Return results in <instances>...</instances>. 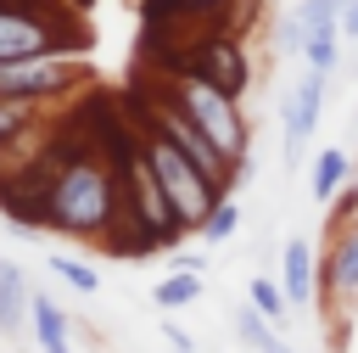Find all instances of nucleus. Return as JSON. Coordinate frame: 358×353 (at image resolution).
<instances>
[{
  "mask_svg": "<svg viewBox=\"0 0 358 353\" xmlns=\"http://www.w3.org/2000/svg\"><path fill=\"white\" fill-rule=\"evenodd\" d=\"M39 224L67 235V241H84V247H106L112 230H117V213H123V196H117V162L84 134L73 146H50L39 151Z\"/></svg>",
  "mask_w": 358,
  "mask_h": 353,
  "instance_id": "1",
  "label": "nucleus"
},
{
  "mask_svg": "<svg viewBox=\"0 0 358 353\" xmlns=\"http://www.w3.org/2000/svg\"><path fill=\"white\" fill-rule=\"evenodd\" d=\"M168 106H179L218 151H224V162L235 168V174H246V162H252V118H246V106L235 101V95H224V90H213V84H201V78H190V73H162V90H157Z\"/></svg>",
  "mask_w": 358,
  "mask_h": 353,
  "instance_id": "2",
  "label": "nucleus"
},
{
  "mask_svg": "<svg viewBox=\"0 0 358 353\" xmlns=\"http://www.w3.org/2000/svg\"><path fill=\"white\" fill-rule=\"evenodd\" d=\"M134 140H140V157H145V168L157 174V185H162V196H168L173 219L196 235V230H201V219L224 202V196H218V185H213V179H207V174H201V168H196V162H190V157H185V151H179V146H173L151 118H145V112H134Z\"/></svg>",
  "mask_w": 358,
  "mask_h": 353,
  "instance_id": "3",
  "label": "nucleus"
},
{
  "mask_svg": "<svg viewBox=\"0 0 358 353\" xmlns=\"http://www.w3.org/2000/svg\"><path fill=\"white\" fill-rule=\"evenodd\" d=\"M84 50V22L62 0H0V62Z\"/></svg>",
  "mask_w": 358,
  "mask_h": 353,
  "instance_id": "4",
  "label": "nucleus"
},
{
  "mask_svg": "<svg viewBox=\"0 0 358 353\" xmlns=\"http://www.w3.org/2000/svg\"><path fill=\"white\" fill-rule=\"evenodd\" d=\"M90 78H95V67H90L84 50H50V56H28V62H0V95L6 101H28V106L67 101Z\"/></svg>",
  "mask_w": 358,
  "mask_h": 353,
  "instance_id": "5",
  "label": "nucleus"
},
{
  "mask_svg": "<svg viewBox=\"0 0 358 353\" xmlns=\"http://www.w3.org/2000/svg\"><path fill=\"white\" fill-rule=\"evenodd\" d=\"M319 314H330V325L358 319V213L347 224H330L319 247Z\"/></svg>",
  "mask_w": 358,
  "mask_h": 353,
  "instance_id": "6",
  "label": "nucleus"
},
{
  "mask_svg": "<svg viewBox=\"0 0 358 353\" xmlns=\"http://www.w3.org/2000/svg\"><path fill=\"white\" fill-rule=\"evenodd\" d=\"M168 73H190V78L235 95V101H246V90H252V56H246L241 34H224V28H201L190 56H179Z\"/></svg>",
  "mask_w": 358,
  "mask_h": 353,
  "instance_id": "7",
  "label": "nucleus"
},
{
  "mask_svg": "<svg viewBox=\"0 0 358 353\" xmlns=\"http://www.w3.org/2000/svg\"><path fill=\"white\" fill-rule=\"evenodd\" d=\"M140 112H145V118H151V123H157V129H162V134H168V140H173V146H179V151H185V157H190V162L218 185V196H235L241 174L224 162V151H218V146H213V140H207V134H201L179 106H168L162 95H151V101H140Z\"/></svg>",
  "mask_w": 358,
  "mask_h": 353,
  "instance_id": "8",
  "label": "nucleus"
},
{
  "mask_svg": "<svg viewBox=\"0 0 358 353\" xmlns=\"http://www.w3.org/2000/svg\"><path fill=\"white\" fill-rule=\"evenodd\" d=\"M324 95H330V78L324 73H296V84L280 95V129H285V162L296 168L308 157V140L319 134V118H324Z\"/></svg>",
  "mask_w": 358,
  "mask_h": 353,
  "instance_id": "9",
  "label": "nucleus"
},
{
  "mask_svg": "<svg viewBox=\"0 0 358 353\" xmlns=\"http://www.w3.org/2000/svg\"><path fill=\"white\" fill-rule=\"evenodd\" d=\"M280 291H285V303L296 314L319 308V252H313L308 235H291L280 247Z\"/></svg>",
  "mask_w": 358,
  "mask_h": 353,
  "instance_id": "10",
  "label": "nucleus"
},
{
  "mask_svg": "<svg viewBox=\"0 0 358 353\" xmlns=\"http://www.w3.org/2000/svg\"><path fill=\"white\" fill-rule=\"evenodd\" d=\"M28 308H34V286H28L22 263L0 258V342H22L28 336Z\"/></svg>",
  "mask_w": 358,
  "mask_h": 353,
  "instance_id": "11",
  "label": "nucleus"
},
{
  "mask_svg": "<svg viewBox=\"0 0 358 353\" xmlns=\"http://www.w3.org/2000/svg\"><path fill=\"white\" fill-rule=\"evenodd\" d=\"M347 185H352V157H347V146H319V151H313V168H308V196H313V207H330Z\"/></svg>",
  "mask_w": 358,
  "mask_h": 353,
  "instance_id": "12",
  "label": "nucleus"
},
{
  "mask_svg": "<svg viewBox=\"0 0 358 353\" xmlns=\"http://www.w3.org/2000/svg\"><path fill=\"white\" fill-rule=\"evenodd\" d=\"M28 331H34V347L39 353H73V325H67V308L45 291H34V308H28Z\"/></svg>",
  "mask_w": 358,
  "mask_h": 353,
  "instance_id": "13",
  "label": "nucleus"
},
{
  "mask_svg": "<svg viewBox=\"0 0 358 353\" xmlns=\"http://www.w3.org/2000/svg\"><path fill=\"white\" fill-rule=\"evenodd\" d=\"M45 123V106H28V101H6L0 95V168H6V157L11 151H22L28 146V134Z\"/></svg>",
  "mask_w": 358,
  "mask_h": 353,
  "instance_id": "14",
  "label": "nucleus"
},
{
  "mask_svg": "<svg viewBox=\"0 0 358 353\" xmlns=\"http://www.w3.org/2000/svg\"><path fill=\"white\" fill-rule=\"evenodd\" d=\"M229 325H235V342H241L246 353H296V347L285 342V331H274L252 303H246V308H235V319H229Z\"/></svg>",
  "mask_w": 358,
  "mask_h": 353,
  "instance_id": "15",
  "label": "nucleus"
},
{
  "mask_svg": "<svg viewBox=\"0 0 358 353\" xmlns=\"http://www.w3.org/2000/svg\"><path fill=\"white\" fill-rule=\"evenodd\" d=\"M246 303L274 325V331H291V319H296V308L285 303V291H280V280H268V275H252L246 280Z\"/></svg>",
  "mask_w": 358,
  "mask_h": 353,
  "instance_id": "16",
  "label": "nucleus"
},
{
  "mask_svg": "<svg viewBox=\"0 0 358 353\" xmlns=\"http://www.w3.org/2000/svg\"><path fill=\"white\" fill-rule=\"evenodd\" d=\"M201 297V275L196 269H173V275H162L157 286H151V303L162 308V314H173V308H190Z\"/></svg>",
  "mask_w": 358,
  "mask_h": 353,
  "instance_id": "17",
  "label": "nucleus"
},
{
  "mask_svg": "<svg viewBox=\"0 0 358 353\" xmlns=\"http://www.w3.org/2000/svg\"><path fill=\"white\" fill-rule=\"evenodd\" d=\"M235 230H241V202H235V196H224V202L201 219L196 241H201V247H224V241H235Z\"/></svg>",
  "mask_w": 358,
  "mask_h": 353,
  "instance_id": "18",
  "label": "nucleus"
},
{
  "mask_svg": "<svg viewBox=\"0 0 358 353\" xmlns=\"http://www.w3.org/2000/svg\"><path fill=\"white\" fill-rule=\"evenodd\" d=\"M50 269L73 286V291H84V297H95L101 291V269H90V258H73V252H50Z\"/></svg>",
  "mask_w": 358,
  "mask_h": 353,
  "instance_id": "19",
  "label": "nucleus"
},
{
  "mask_svg": "<svg viewBox=\"0 0 358 353\" xmlns=\"http://www.w3.org/2000/svg\"><path fill=\"white\" fill-rule=\"evenodd\" d=\"M229 6H235V0H179V11H185L196 28H229Z\"/></svg>",
  "mask_w": 358,
  "mask_h": 353,
  "instance_id": "20",
  "label": "nucleus"
},
{
  "mask_svg": "<svg viewBox=\"0 0 358 353\" xmlns=\"http://www.w3.org/2000/svg\"><path fill=\"white\" fill-rule=\"evenodd\" d=\"M157 325H162V336H168V347H173V353H196V336H190V331L173 319V314H162Z\"/></svg>",
  "mask_w": 358,
  "mask_h": 353,
  "instance_id": "21",
  "label": "nucleus"
},
{
  "mask_svg": "<svg viewBox=\"0 0 358 353\" xmlns=\"http://www.w3.org/2000/svg\"><path fill=\"white\" fill-rule=\"evenodd\" d=\"M341 39H358V0H341Z\"/></svg>",
  "mask_w": 358,
  "mask_h": 353,
  "instance_id": "22",
  "label": "nucleus"
},
{
  "mask_svg": "<svg viewBox=\"0 0 358 353\" xmlns=\"http://www.w3.org/2000/svg\"><path fill=\"white\" fill-rule=\"evenodd\" d=\"M173 269H196V275H201L207 263H201V252H179V258H173Z\"/></svg>",
  "mask_w": 358,
  "mask_h": 353,
  "instance_id": "23",
  "label": "nucleus"
}]
</instances>
